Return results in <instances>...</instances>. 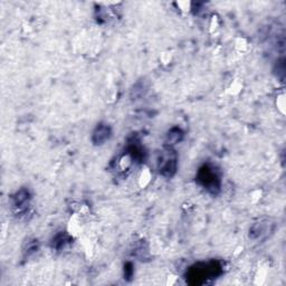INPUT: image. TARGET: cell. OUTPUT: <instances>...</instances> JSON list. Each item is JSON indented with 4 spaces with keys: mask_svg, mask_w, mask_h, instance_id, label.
I'll use <instances>...</instances> for the list:
<instances>
[{
    "mask_svg": "<svg viewBox=\"0 0 286 286\" xmlns=\"http://www.w3.org/2000/svg\"><path fill=\"white\" fill-rule=\"evenodd\" d=\"M199 181L207 189L214 190L219 188V178L216 173L209 167H205L199 173Z\"/></svg>",
    "mask_w": 286,
    "mask_h": 286,
    "instance_id": "3",
    "label": "cell"
},
{
    "mask_svg": "<svg viewBox=\"0 0 286 286\" xmlns=\"http://www.w3.org/2000/svg\"><path fill=\"white\" fill-rule=\"evenodd\" d=\"M159 171L164 177H173L177 171V154L170 148L163 150L159 158Z\"/></svg>",
    "mask_w": 286,
    "mask_h": 286,
    "instance_id": "2",
    "label": "cell"
},
{
    "mask_svg": "<svg viewBox=\"0 0 286 286\" xmlns=\"http://www.w3.org/2000/svg\"><path fill=\"white\" fill-rule=\"evenodd\" d=\"M183 132H181L180 129H173L171 131L168 133V138H167V142L170 145H174L176 143H178L181 139H183Z\"/></svg>",
    "mask_w": 286,
    "mask_h": 286,
    "instance_id": "6",
    "label": "cell"
},
{
    "mask_svg": "<svg viewBox=\"0 0 286 286\" xmlns=\"http://www.w3.org/2000/svg\"><path fill=\"white\" fill-rule=\"evenodd\" d=\"M273 232V223H269V221L265 222H258L255 223L252 227L251 232H249V237L253 239L261 238L263 235H267V233Z\"/></svg>",
    "mask_w": 286,
    "mask_h": 286,
    "instance_id": "4",
    "label": "cell"
},
{
    "mask_svg": "<svg viewBox=\"0 0 286 286\" xmlns=\"http://www.w3.org/2000/svg\"><path fill=\"white\" fill-rule=\"evenodd\" d=\"M220 273V266L216 263L205 264L202 267L197 266L192 268L189 273V283L191 284H201L206 279L212 278Z\"/></svg>",
    "mask_w": 286,
    "mask_h": 286,
    "instance_id": "1",
    "label": "cell"
},
{
    "mask_svg": "<svg viewBox=\"0 0 286 286\" xmlns=\"http://www.w3.org/2000/svg\"><path fill=\"white\" fill-rule=\"evenodd\" d=\"M110 137H111V129H110V127L104 126V124H101V126H98L95 129L94 133H93L92 140H93V142H94V144L101 145L105 141H107V140L110 139Z\"/></svg>",
    "mask_w": 286,
    "mask_h": 286,
    "instance_id": "5",
    "label": "cell"
}]
</instances>
